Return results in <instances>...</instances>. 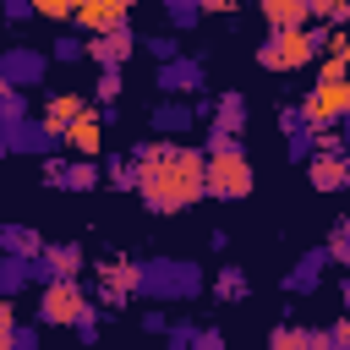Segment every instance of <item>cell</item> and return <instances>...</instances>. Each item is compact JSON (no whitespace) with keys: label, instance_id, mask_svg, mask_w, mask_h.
<instances>
[{"label":"cell","instance_id":"277c9868","mask_svg":"<svg viewBox=\"0 0 350 350\" xmlns=\"http://www.w3.org/2000/svg\"><path fill=\"white\" fill-rule=\"evenodd\" d=\"M82 317H93V295H88L77 279L49 273L44 290H38V323H49V328H77Z\"/></svg>","mask_w":350,"mask_h":350},{"label":"cell","instance_id":"9a60e30c","mask_svg":"<svg viewBox=\"0 0 350 350\" xmlns=\"http://www.w3.org/2000/svg\"><path fill=\"white\" fill-rule=\"evenodd\" d=\"M257 11H262L268 27H301V22H312V0H257Z\"/></svg>","mask_w":350,"mask_h":350},{"label":"cell","instance_id":"5bb4252c","mask_svg":"<svg viewBox=\"0 0 350 350\" xmlns=\"http://www.w3.org/2000/svg\"><path fill=\"white\" fill-rule=\"evenodd\" d=\"M82 109H88V98H82V93H49V98H44V126L60 137Z\"/></svg>","mask_w":350,"mask_h":350},{"label":"cell","instance_id":"484cf974","mask_svg":"<svg viewBox=\"0 0 350 350\" xmlns=\"http://www.w3.org/2000/svg\"><path fill=\"white\" fill-rule=\"evenodd\" d=\"M328 262H345V268H350V219L334 224V235H328Z\"/></svg>","mask_w":350,"mask_h":350},{"label":"cell","instance_id":"2e32d148","mask_svg":"<svg viewBox=\"0 0 350 350\" xmlns=\"http://www.w3.org/2000/svg\"><path fill=\"white\" fill-rule=\"evenodd\" d=\"M213 131H224V137H241V131H246V98H241V93H219V104H213Z\"/></svg>","mask_w":350,"mask_h":350},{"label":"cell","instance_id":"4316f807","mask_svg":"<svg viewBox=\"0 0 350 350\" xmlns=\"http://www.w3.org/2000/svg\"><path fill=\"white\" fill-rule=\"evenodd\" d=\"M33 16H49V22H66V16H77V5H71V0H33Z\"/></svg>","mask_w":350,"mask_h":350},{"label":"cell","instance_id":"603a6c76","mask_svg":"<svg viewBox=\"0 0 350 350\" xmlns=\"http://www.w3.org/2000/svg\"><path fill=\"white\" fill-rule=\"evenodd\" d=\"M22 115H27V98H22V88H16V82H0V120H5V126H16Z\"/></svg>","mask_w":350,"mask_h":350},{"label":"cell","instance_id":"d4e9b609","mask_svg":"<svg viewBox=\"0 0 350 350\" xmlns=\"http://www.w3.org/2000/svg\"><path fill=\"white\" fill-rule=\"evenodd\" d=\"M93 98H98V104H115V98H120V66H98Z\"/></svg>","mask_w":350,"mask_h":350},{"label":"cell","instance_id":"836d02e7","mask_svg":"<svg viewBox=\"0 0 350 350\" xmlns=\"http://www.w3.org/2000/svg\"><path fill=\"white\" fill-rule=\"evenodd\" d=\"M0 153H5V120H0Z\"/></svg>","mask_w":350,"mask_h":350},{"label":"cell","instance_id":"8992f818","mask_svg":"<svg viewBox=\"0 0 350 350\" xmlns=\"http://www.w3.org/2000/svg\"><path fill=\"white\" fill-rule=\"evenodd\" d=\"M137 290H142V268H137V262H126V257H104V262H98L93 295H98L104 306H126Z\"/></svg>","mask_w":350,"mask_h":350},{"label":"cell","instance_id":"4dcf8cb0","mask_svg":"<svg viewBox=\"0 0 350 350\" xmlns=\"http://www.w3.org/2000/svg\"><path fill=\"white\" fill-rule=\"evenodd\" d=\"M328 334H334V345H345V350H350V312H345V317H339Z\"/></svg>","mask_w":350,"mask_h":350},{"label":"cell","instance_id":"7402d4cb","mask_svg":"<svg viewBox=\"0 0 350 350\" xmlns=\"http://www.w3.org/2000/svg\"><path fill=\"white\" fill-rule=\"evenodd\" d=\"M213 295H219V301H246V273H241V268H219Z\"/></svg>","mask_w":350,"mask_h":350},{"label":"cell","instance_id":"e0dca14e","mask_svg":"<svg viewBox=\"0 0 350 350\" xmlns=\"http://www.w3.org/2000/svg\"><path fill=\"white\" fill-rule=\"evenodd\" d=\"M191 120H197V109H186V104H159V109L148 115V126H153L159 137H180V131H191Z\"/></svg>","mask_w":350,"mask_h":350},{"label":"cell","instance_id":"8fae6325","mask_svg":"<svg viewBox=\"0 0 350 350\" xmlns=\"http://www.w3.org/2000/svg\"><path fill=\"white\" fill-rule=\"evenodd\" d=\"M131 49H137V33L120 22V27H109V33H93L88 60H93V66H126V60H131Z\"/></svg>","mask_w":350,"mask_h":350},{"label":"cell","instance_id":"e575fe53","mask_svg":"<svg viewBox=\"0 0 350 350\" xmlns=\"http://www.w3.org/2000/svg\"><path fill=\"white\" fill-rule=\"evenodd\" d=\"M345 142H350V115H345Z\"/></svg>","mask_w":350,"mask_h":350},{"label":"cell","instance_id":"d6986e66","mask_svg":"<svg viewBox=\"0 0 350 350\" xmlns=\"http://www.w3.org/2000/svg\"><path fill=\"white\" fill-rule=\"evenodd\" d=\"M0 246H5L11 257H27V262H38V252H44V241H38L33 230H0Z\"/></svg>","mask_w":350,"mask_h":350},{"label":"cell","instance_id":"44dd1931","mask_svg":"<svg viewBox=\"0 0 350 350\" xmlns=\"http://www.w3.org/2000/svg\"><path fill=\"white\" fill-rule=\"evenodd\" d=\"M60 186H71V191H93V186H98V164H93V159H77V164H66Z\"/></svg>","mask_w":350,"mask_h":350},{"label":"cell","instance_id":"7c38bea8","mask_svg":"<svg viewBox=\"0 0 350 350\" xmlns=\"http://www.w3.org/2000/svg\"><path fill=\"white\" fill-rule=\"evenodd\" d=\"M38 77H44V49H27V44H16V49H5V55H0V82L33 88Z\"/></svg>","mask_w":350,"mask_h":350},{"label":"cell","instance_id":"6da1fadb","mask_svg":"<svg viewBox=\"0 0 350 350\" xmlns=\"http://www.w3.org/2000/svg\"><path fill=\"white\" fill-rule=\"evenodd\" d=\"M131 164H137V197L153 213H180L208 197V148L159 137V142H137Z\"/></svg>","mask_w":350,"mask_h":350},{"label":"cell","instance_id":"ac0fdd59","mask_svg":"<svg viewBox=\"0 0 350 350\" xmlns=\"http://www.w3.org/2000/svg\"><path fill=\"white\" fill-rule=\"evenodd\" d=\"M38 268L77 279V273H82V246H71V241H66V246H44V252H38Z\"/></svg>","mask_w":350,"mask_h":350},{"label":"cell","instance_id":"d6a6232c","mask_svg":"<svg viewBox=\"0 0 350 350\" xmlns=\"http://www.w3.org/2000/svg\"><path fill=\"white\" fill-rule=\"evenodd\" d=\"M339 295H345V306H350V273H345V290H339Z\"/></svg>","mask_w":350,"mask_h":350},{"label":"cell","instance_id":"30bf717a","mask_svg":"<svg viewBox=\"0 0 350 350\" xmlns=\"http://www.w3.org/2000/svg\"><path fill=\"white\" fill-rule=\"evenodd\" d=\"M131 5L137 0H82L77 5V27L93 38V33H109V27H120L126 16H131Z\"/></svg>","mask_w":350,"mask_h":350},{"label":"cell","instance_id":"ba28073f","mask_svg":"<svg viewBox=\"0 0 350 350\" xmlns=\"http://www.w3.org/2000/svg\"><path fill=\"white\" fill-rule=\"evenodd\" d=\"M306 180H312L317 191H339V186H350V153H345V148H312V159H306Z\"/></svg>","mask_w":350,"mask_h":350},{"label":"cell","instance_id":"52a82bcc","mask_svg":"<svg viewBox=\"0 0 350 350\" xmlns=\"http://www.w3.org/2000/svg\"><path fill=\"white\" fill-rule=\"evenodd\" d=\"M142 290H153V295H197V290H202V273H197L191 262L159 257L153 268H142Z\"/></svg>","mask_w":350,"mask_h":350},{"label":"cell","instance_id":"3957f363","mask_svg":"<svg viewBox=\"0 0 350 350\" xmlns=\"http://www.w3.org/2000/svg\"><path fill=\"white\" fill-rule=\"evenodd\" d=\"M323 55V27H268V38L257 44V66L262 71H306Z\"/></svg>","mask_w":350,"mask_h":350},{"label":"cell","instance_id":"7a4b0ae2","mask_svg":"<svg viewBox=\"0 0 350 350\" xmlns=\"http://www.w3.org/2000/svg\"><path fill=\"white\" fill-rule=\"evenodd\" d=\"M252 159L241 153V142L235 137H224V131H208V197H219V202H241L246 191H252Z\"/></svg>","mask_w":350,"mask_h":350},{"label":"cell","instance_id":"f1b7e54d","mask_svg":"<svg viewBox=\"0 0 350 350\" xmlns=\"http://www.w3.org/2000/svg\"><path fill=\"white\" fill-rule=\"evenodd\" d=\"M142 44H148V49H153L159 60H175V55H180V44H175L170 33H159V38H142Z\"/></svg>","mask_w":350,"mask_h":350},{"label":"cell","instance_id":"cb8c5ba5","mask_svg":"<svg viewBox=\"0 0 350 350\" xmlns=\"http://www.w3.org/2000/svg\"><path fill=\"white\" fill-rule=\"evenodd\" d=\"M312 22H323V27L350 22V0H312Z\"/></svg>","mask_w":350,"mask_h":350},{"label":"cell","instance_id":"f546056e","mask_svg":"<svg viewBox=\"0 0 350 350\" xmlns=\"http://www.w3.org/2000/svg\"><path fill=\"white\" fill-rule=\"evenodd\" d=\"M55 60H82V38H55Z\"/></svg>","mask_w":350,"mask_h":350},{"label":"cell","instance_id":"ffe728a7","mask_svg":"<svg viewBox=\"0 0 350 350\" xmlns=\"http://www.w3.org/2000/svg\"><path fill=\"white\" fill-rule=\"evenodd\" d=\"M323 262H328V246H323V252H306V257H301V268H290V279H284V284H290V290H312V284H317V273H323Z\"/></svg>","mask_w":350,"mask_h":350},{"label":"cell","instance_id":"83f0119b","mask_svg":"<svg viewBox=\"0 0 350 350\" xmlns=\"http://www.w3.org/2000/svg\"><path fill=\"white\" fill-rule=\"evenodd\" d=\"M11 334H16V306H11V295L0 290V350L11 345Z\"/></svg>","mask_w":350,"mask_h":350},{"label":"cell","instance_id":"9c48e42d","mask_svg":"<svg viewBox=\"0 0 350 350\" xmlns=\"http://www.w3.org/2000/svg\"><path fill=\"white\" fill-rule=\"evenodd\" d=\"M60 142H66L77 159H98V148H104V120H98V109L88 104V109H82V115L60 131Z\"/></svg>","mask_w":350,"mask_h":350},{"label":"cell","instance_id":"1f68e13d","mask_svg":"<svg viewBox=\"0 0 350 350\" xmlns=\"http://www.w3.org/2000/svg\"><path fill=\"white\" fill-rule=\"evenodd\" d=\"M197 5H202V11H235L241 0H197Z\"/></svg>","mask_w":350,"mask_h":350},{"label":"cell","instance_id":"d590c367","mask_svg":"<svg viewBox=\"0 0 350 350\" xmlns=\"http://www.w3.org/2000/svg\"><path fill=\"white\" fill-rule=\"evenodd\" d=\"M0 257H5V246H0Z\"/></svg>","mask_w":350,"mask_h":350},{"label":"cell","instance_id":"5b68a950","mask_svg":"<svg viewBox=\"0 0 350 350\" xmlns=\"http://www.w3.org/2000/svg\"><path fill=\"white\" fill-rule=\"evenodd\" d=\"M306 126H345L350 115V77H317V88H306L301 98Z\"/></svg>","mask_w":350,"mask_h":350},{"label":"cell","instance_id":"4fadbf2b","mask_svg":"<svg viewBox=\"0 0 350 350\" xmlns=\"http://www.w3.org/2000/svg\"><path fill=\"white\" fill-rule=\"evenodd\" d=\"M159 88H164L170 98H175V93H197V88H202V66L186 60V55L164 60V66H159Z\"/></svg>","mask_w":350,"mask_h":350}]
</instances>
